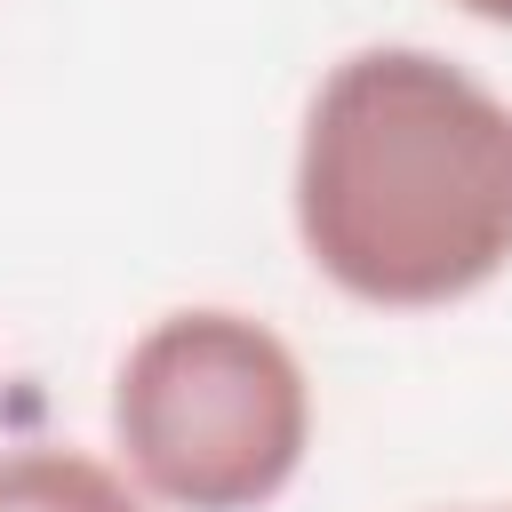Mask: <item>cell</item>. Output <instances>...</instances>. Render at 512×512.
<instances>
[{
    "label": "cell",
    "instance_id": "obj_1",
    "mask_svg": "<svg viewBox=\"0 0 512 512\" xmlns=\"http://www.w3.org/2000/svg\"><path fill=\"white\" fill-rule=\"evenodd\" d=\"M288 208L352 304H464L512 264V104L440 48H352L304 104Z\"/></svg>",
    "mask_w": 512,
    "mask_h": 512
},
{
    "label": "cell",
    "instance_id": "obj_2",
    "mask_svg": "<svg viewBox=\"0 0 512 512\" xmlns=\"http://www.w3.org/2000/svg\"><path fill=\"white\" fill-rule=\"evenodd\" d=\"M112 448L168 512H264L312 456V376L256 312H160L112 368Z\"/></svg>",
    "mask_w": 512,
    "mask_h": 512
},
{
    "label": "cell",
    "instance_id": "obj_3",
    "mask_svg": "<svg viewBox=\"0 0 512 512\" xmlns=\"http://www.w3.org/2000/svg\"><path fill=\"white\" fill-rule=\"evenodd\" d=\"M0 512H152V496L88 448L24 440L0 448Z\"/></svg>",
    "mask_w": 512,
    "mask_h": 512
},
{
    "label": "cell",
    "instance_id": "obj_4",
    "mask_svg": "<svg viewBox=\"0 0 512 512\" xmlns=\"http://www.w3.org/2000/svg\"><path fill=\"white\" fill-rule=\"evenodd\" d=\"M456 8L480 16V24H504V32H512V0H456Z\"/></svg>",
    "mask_w": 512,
    "mask_h": 512
},
{
    "label": "cell",
    "instance_id": "obj_5",
    "mask_svg": "<svg viewBox=\"0 0 512 512\" xmlns=\"http://www.w3.org/2000/svg\"><path fill=\"white\" fill-rule=\"evenodd\" d=\"M488 512H512V504H488Z\"/></svg>",
    "mask_w": 512,
    "mask_h": 512
}]
</instances>
